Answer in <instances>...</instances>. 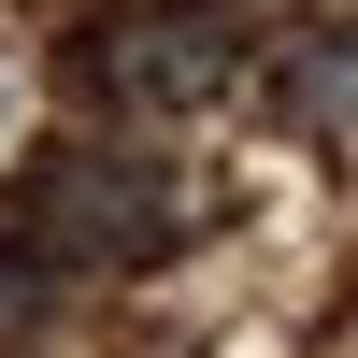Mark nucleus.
<instances>
[{"mask_svg":"<svg viewBox=\"0 0 358 358\" xmlns=\"http://www.w3.org/2000/svg\"><path fill=\"white\" fill-rule=\"evenodd\" d=\"M172 172L129 158V143H72V158H43L15 201H0V258H15V301H43V287H86V273H129V258L172 244Z\"/></svg>","mask_w":358,"mask_h":358,"instance_id":"f257e3e1","label":"nucleus"},{"mask_svg":"<svg viewBox=\"0 0 358 358\" xmlns=\"http://www.w3.org/2000/svg\"><path fill=\"white\" fill-rule=\"evenodd\" d=\"M229 72H244V15H215V0H158V15H115L101 43H86V86H115V101H143V115L215 101Z\"/></svg>","mask_w":358,"mask_h":358,"instance_id":"f03ea898","label":"nucleus"},{"mask_svg":"<svg viewBox=\"0 0 358 358\" xmlns=\"http://www.w3.org/2000/svg\"><path fill=\"white\" fill-rule=\"evenodd\" d=\"M287 115H301V129H358V29L287 43Z\"/></svg>","mask_w":358,"mask_h":358,"instance_id":"7ed1b4c3","label":"nucleus"}]
</instances>
